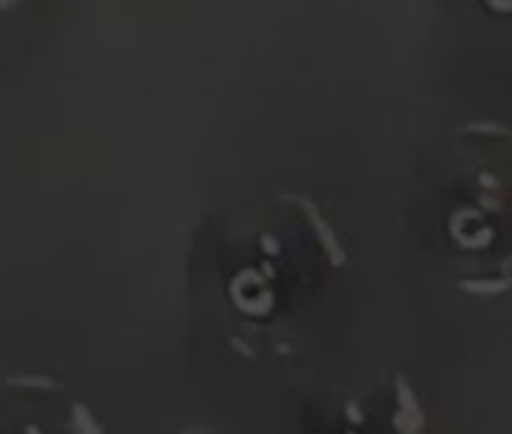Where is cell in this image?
<instances>
[{
	"instance_id": "obj_2",
	"label": "cell",
	"mask_w": 512,
	"mask_h": 434,
	"mask_svg": "<svg viewBox=\"0 0 512 434\" xmlns=\"http://www.w3.org/2000/svg\"><path fill=\"white\" fill-rule=\"evenodd\" d=\"M476 4L494 19H512V0H476Z\"/></svg>"
},
{
	"instance_id": "obj_1",
	"label": "cell",
	"mask_w": 512,
	"mask_h": 434,
	"mask_svg": "<svg viewBox=\"0 0 512 434\" xmlns=\"http://www.w3.org/2000/svg\"><path fill=\"white\" fill-rule=\"evenodd\" d=\"M455 157L461 184L449 211V242L461 257L464 284L500 293L512 284V127L464 124Z\"/></svg>"
}]
</instances>
